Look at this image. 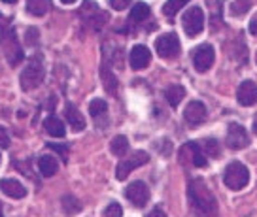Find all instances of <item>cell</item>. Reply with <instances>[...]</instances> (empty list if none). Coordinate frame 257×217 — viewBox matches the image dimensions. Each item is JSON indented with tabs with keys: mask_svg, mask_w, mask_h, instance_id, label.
<instances>
[{
	"mask_svg": "<svg viewBox=\"0 0 257 217\" xmlns=\"http://www.w3.org/2000/svg\"><path fill=\"white\" fill-rule=\"evenodd\" d=\"M187 196H189V204H191L193 213L197 217H216V196L212 194L208 185L204 183V179H201V177L191 179L189 187H187Z\"/></svg>",
	"mask_w": 257,
	"mask_h": 217,
	"instance_id": "obj_1",
	"label": "cell"
},
{
	"mask_svg": "<svg viewBox=\"0 0 257 217\" xmlns=\"http://www.w3.org/2000/svg\"><path fill=\"white\" fill-rule=\"evenodd\" d=\"M46 76V66H44V59L42 55H34L29 61V65L25 66V70L21 72V89L23 91H32V89L40 87L42 81Z\"/></svg>",
	"mask_w": 257,
	"mask_h": 217,
	"instance_id": "obj_2",
	"label": "cell"
},
{
	"mask_svg": "<svg viewBox=\"0 0 257 217\" xmlns=\"http://www.w3.org/2000/svg\"><path fill=\"white\" fill-rule=\"evenodd\" d=\"M223 183L231 189V191H240L249 183V170L246 164L234 161L231 162L223 174Z\"/></svg>",
	"mask_w": 257,
	"mask_h": 217,
	"instance_id": "obj_3",
	"label": "cell"
},
{
	"mask_svg": "<svg viewBox=\"0 0 257 217\" xmlns=\"http://www.w3.org/2000/svg\"><path fill=\"white\" fill-rule=\"evenodd\" d=\"M182 27H184L185 34L189 38H195L202 33L204 29V12H202L199 6H193L184 14L182 17Z\"/></svg>",
	"mask_w": 257,
	"mask_h": 217,
	"instance_id": "obj_4",
	"label": "cell"
},
{
	"mask_svg": "<svg viewBox=\"0 0 257 217\" xmlns=\"http://www.w3.org/2000/svg\"><path fill=\"white\" fill-rule=\"evenodd\" d=\"M148 161H150V157H148L146 151H135L131 157H123L119 161V164H117V168H115V177H117L119 181L127 179L128 174H131L133 170L146 164Z\"/></svg>",
	"mask_w": 257,
	"mask_h": 217,
	"instance_id": "obj_5",
	"label": "cell"
},
{
	"mask_svg": "<svg viewBox=\"0 0 257 217\" xmlns=\"http://www.w3.org/2000/svg\"><path fill=\"white\" fill-rule=\"evenodd\" d=\"M155 51L161 59H174L180 53V38L174 33L163 34L155 40Z\"/></svg>",
	"mask_w": 257,
	"mask_h": 217,
	"instance_id": "obj_6",
	"label": "cell"
},
{
	"mask_svg": "<svg viewBox=\"0 0 257 217\" xmlns=\"http://www.w3.org/2000/svg\"><path fill=\"white\" fill-rule=\"evenodd\" d=\"M180 162H189L197 168L206 166V155L202 151V147L197 142H187L185 145H182L180 149Z\"/></svg>",
	"mask_w": 257,
	"mask_h": 217,
	"instance_id": "obj_7",
	"label": "cell"
},
{
	"mask_svg": "<svg viewBox=\"0 0 257 217\" xmlns=\"http://www.w3.org/2000/svg\"><path fill=\"white\" fill-rule=\"evenodd\" d=\"M214 59H216V53H214V48L210 44H202L201 48L195 49L193 53V66L197 72H208L212 65H214Z\"/></svg>",
	"mask_w": 257,
	"mask_h": 217,
	"instance_id": "obj_8",
	"label": "cell"
},
{
	"mask_svg": "<svg viewBox=\"0 0 257 217\" xmlns=\"http://www.w3.org/2000/svg\"><path fill=\"white\" fill-rule=\"evenodd\" d=\"M227 145L231 149H244L249 145V136L246 129L238 123H231L227 129Z\"/></svg>",
	"mask_w": 257,
	"mask_h": 217,
	"instance_id": "obj_9",
	"label": "cell"
},
{
	"mask_svg": "<svg viewBox=\"0 0 257 217\" xmlns=\"http://www.w3.org/2000/svg\"><path fill=\"white\" fill-rule=\"evenodd\" d=\"M125 196L133 202L137 208H144L150 200V189L144 181H135L125 189Z\"/></svg>",
	"mask_w": 257,
	"mask_h": 217,
	"instance_id": "obj_10",
	"label": "cell"
},
{
	"mask_svg": "<svg viewBox=\"0 0 257 217\" xmlns=\"http://www.w3.org/2000/svg\"><path fill=\"white\" fill-rule=\"evenodd\" d=\"M2 46H4V55L8 59V63L12 66H16L21 63V59H23V49L19 46V42L16 38V33L14 31H10L6 34V38L2 42Z\"/></svg>",
	"mask_w": 257,
	"mask_h": 217,
	"instance_id": "obj_11",
	"label": "cell"
},
{
	"mask_svg": "<svg viewBox=\"0 0 257 217\" xmlns=\"http://www.w3.org/2000/svg\"><path fill=\"white\" fill-rule=\"evenodd\" d=\"M236 98L240 106H253L257 104V83L251 80H246L240 83L236 91Z\"/></svg>",
	"mask_w": 257,
	"mask_h": 217,
	"instance_id": "obj_12",
	"label": "cell"
},
{
	"mask_svg": "<svg viewBox=\"0 0 257 217\" xmlns=\"http://www.w3.org/2000/svg\"><path fill=\"white\" fill-rule=\"evenodd\" d=\"M152 61V51L146 48V46H135L131 49V55H128V63L135 70H144L146 66L150 65Z\"/></svg>",
	"mask_w": 257,
	"mask_h": 217,
	"instance_id": "obj_13",
	"label": "cell"
},
{
	"mask_svg": "<svg viewBox=\"0 0 257 217\" xmlns=\"http://www.w3.org/2000/svg\"><path fill=\"white\" fill-rule=\"evenodd\" d=\"M0 191L6 196H10V198H23V196H27V187L21 181L14 179V177L0 179Z\"/></svg>",
	"mask_w": 257,
	"mask_h": 217,
	"instance_id": "obj_14",
	"label": "cell"
},
{
	"mask_svg": "<svg viewBox=\"0 0 257 217\" xmlns=\"http://www.w3.org/2000/svg\"><path fill=\"white\" fill-rule=\"evenodd\" d=\"M184 117L189 125H201L202 121L206 119V106L199 102V100H193L185 108Z\"/></svg>",
	"mask_w": 257,
	"mask_h": 217,
	"instance_id": "obj_15",
	"label": "cell"
},
{
	"mask_svg": "<svg viewBox=\"0 0 257 217\" xmlns=\"http://www.w3.org/2000/svg\"><path fill=\"white\" fill-rule=\"evenodd\" d=\"M64 117L68 121V125L74 129V132H81V130L85 129V119H83L80 110L72 102H68V104L64 106Z\"/></svg>",
	"mask_w": 257,
	"mask_h": 217,
	"instance_id": "obj_16",
	"label": "cell"
},
{
	"mask_svg": "<svg viewBox=\"0 0 257 217\" xmlns=\"http://www.w3.org/2000/svg\"><path fill=\"white\" fill-rule=\"evenodd\" d=\"M44 129H46V132H48L49 136H53V138H63L64 134H66L64 123L59 119V117H55V115L46 117V121H44Z\"/></svg>",
	"mask_w": 257,
	"mask_h": 217,
	"instance_id": "obj_17",
	"label": "cell"
},
{
	"mask_svg": "<svg viewBox=\"0 0 257 217\" xmlns=\"http://www.w3.org/2000/svg\"><path fill=\"white\" fill-rule=\"evenodd\" d=\"M38 168H40L42 176L44 177H51L57 174V170H59V162L53 155H42L40 159H38Z\"/></svg>",
	"mask_w": 257,
	"mask_h": 217,
	"instance_id": "obj_18",
	"label": "cell"
},
{
	"mask_svg": "<svg viewBox=\"0 0 257 217\" xmlns=\"http://www.w3.org/2000/svg\"><path fill=\"white\" fill-rule=\"evenodd\" d=\"M89 113L98 125H102V119H106V113H108V104L102 98H95L89 102Z\"/></svg>",
	"mask_w": 257,
	"mask_h": 217,
	"instance_id": "obj_19",
	"label": "cell"
},
{
	"mask_svg": "<svg viewBox=\"0 0 257 217\" xmlns=\"http://www.w3.org/2000/svg\"><path fill=\"white\" fill-rule=\"evenodd\" d=\"M100 76H102L104 91L108 95L115 97V95H117V78H115V74H113L108 66H102V68H100Z\"/></svg>",
	"mask_w": 257,
	"mask_h": 217,
	"instance_id": "obj_20",
	"label": "cell"
},
{
	"mask_svg": "<svg viewBox=\"0 0 257 217\" xmlns=\"http://www.w3.org/2000/svg\"><path fill=\"white\" fill-rule=\"evenodd\" d=\"M150 14L152 12H150V6L146 2H137L131 10V14H128V21L131 23H142L150 17Z\"/></svg>",
	"mask_w": 257,
	"mask_h": 217,
	"instance_id": "obj_21",
	"label": "cell"
},
{
	"mask_svg": "<svg viewBox=\"0 0 257 217\" xmlns=\"http://www.w3.org/2000/svg\"><path fill=\"white\" fill-rule=\"evenodd\" d=\"M61 206H63L66 215H76V213L81 211L80 200H78L76 196H72V194H64L63 198H61Z\"/></svg>",
	"mask_w": 257,
	"mask_h": 217,
	"instance_id": "obj_22",
	"label": "cell"
},
{
	"mask_svg": "<svg viewBox=\"0 0 257 217\" xmlns=\"http://www.w3.org/2000/svg\"><path fill=\"white\" fill-rule=\"evenodd\" d=\"M110 149H112L113 155H117V157H125L128 151V140L127 136H113V140L110 142Z\"/></svg>",
	"mask_w": 257,
	"mask_h": 217,
	"instance_id": "obj_23",
	"label": "cell"
},
{
	"mask_svg": "<svg viewBox=\"0 0 257 217\" xmlns=\"http://www.w3.org/2000/svg\"><path fill=\"white\" fill-rule=\"evenodd\" d=\"M48 0H27V12L34 17H42L46 16L48 12Z\"/></svg>",
	"mask_w": 257,
	"mask_h": 217,
	"instance_id": "obj_24",
	"label": "cell"
},
{
	"mask_svg": "<svg viewBox=\"0 0 257 217\" xmlns=\"http://www.w3.org/2000/svg\"><path fill=\"white\" fill-rule=\"evenodd\" d=\"M187 2H189V0H167V2L163 4V16L172 19L180 10L184 8Z\"/></svg>",
	"mask_w": 257,
	"mask_h": 217,
	"instance_id": "obj_25",
	"label": "cell"
},
{
	"mask_svg": "<svg viewBox=\"0 0 257 217\" xmlns=\"http://www.w3.org/2000/svg\"><path fill=\"white\" fill-rule=\"evenodd\" d=\"M185 97V89L182 85H170L167 89V100H169V104L172 108H176L180 102H182V98Z\"/></svg>",
	"mask_w": 257,
	"mask_h": 217,
	"instance_id": "obj_26",
	"label": "cell"
},
{
	"mask_svg": "<svg viewBox=\"0 0 257 217\" xmlns=\"http://www.w3.org/2000/svg\"><path fill=\"white\" fill-rule=\"evenodd\" d=\"M249 8H251V0H234L229 12H231V16H244L249 12Z\"/></svg>",
	"mask_w": 257,
	"mask_h": 217,
	"instance_id": "obj_27",
	"label": "cell"
},
{
	"mask_svg": "<svg viewBox=\"0 0 257 217\" xmlns=\"http://www.w3.org/2000/svg\"><path fill=\"white\" fill-rule=\"evenodd\" d=\"M202 151H204V155H210V157H217V155H219V144H217L214 138L202 140Z\"/></svg>",
	"mask_w": 257,
	"mask_h": 217,
	"instance_id": "obj_28",
	"label": "cell"
},
{
	"mask_svg": "<svg viewBox=\"0 0 257 217\" xmlns=\"http://www.w3.org/2000/svg\"><path fill=\"white\" fill-rule=\"evenodd\" d=\"M123 215V209L117 202H110L104 209V217H121Z\"/></svg>",
	"mask_w": 257,
	"mask_h": 217,
	"instance_id": "obj_29",
	"label": "cell"
},
{
	"mask_svg": "<svg viewBox=\"0 0 257 217\" xmlns=\"http://www.w3.org/2000/svg\"><path fill=\"white\" fill-rule=\"evenodd\" d=\"M131 2H133V0H108V4H110L113 10H117V12L125 10L127 6H131Z\"/></svg>",
	"mask_w": 257,
	"mask_h": 217,
	"instance_id": "obj_30",
	"label": "cell"
},
{
	"mask_svg": "<svg viewBox=\"0 0 257 217\" xmlns=\"http://www.w3.org/2000/svg\"><path fill=\"white\" fill-rule=\"evenodd\" d=\"M51 149H55L61 157H63V161H68V147L66 145H59V144H48Z\"/></svg>",
	"mask_w": 257,
	"mask_h": 217,
	"instance_id": "obj_31",
	"label": "cell"
},
{
	"mask_svg": "<svg viewBox=\"0 0 257 217\" xmlns=\"http://www.w3.org/2000/svg\"><path fill=\"white\" fill-rule=\"evenodd\" d=\"M38 36H40V33L34 29V27H31L29 31H27V44H31V46H34L36 42H38Z\"/></svg>",
	"mask_w": 257,
	"mask_h": 217,
	"instance_id": "obj_32",
	"label": "cell"
},
{
	"mask_svg": "<svg viewBox=\"0 0 257 217\" xmlns=\"http://www.w3.org/2000/svg\"><path fill=\"white\" fill-rule=\"evenodd\" d=\"M0 147H10V136H8V130L4 129L2 125H0Z\"/></svg>",
	"mask_w": 257,
	"mask_h": 217,
	"instance_id": "obj_33",
	"label": "cell"
},
{
	"mask_svg": "<svg viewBox=\"0 0 257 217\" xmlns=\"http://www.w3.org/2000/svg\"><path fill=\"white\" fill-rule=\"evenodd\" d=\"M248 31L253 34V36H257V14L251 17V21H249V25H248Z\"/></svg>",
	"mask_w": 257,
	"mask_h": 217,
	"instance_id": "obj_34",
	"label": "cell"
},
{
	"mask_svg": "<svg viewBox=\"0 0 257 217\" xmlns=\"http://www.w3.org/2000/svg\"><path fill=\"white\" fill-rule=\"evenodd\" d=\"M148 217H167V213H165L161 208H155V209H152V211L148 213Z\"/></svg>",
	"mask_w": 257,
	"mask_h": 217,
	"instance_id": "obj_35",
	"label": "cell"
},
{
	"mask_svg": "<svg viewBox=\"0 0 257 217\" xmlns=\"http://www.w3.org/2000/svg\"><path fill=\"white\" fill-rule=\"evenodd\" d=\"M61 2H63V4H74L76 0H61Z\"/></svg>",
	"mask_w": 257,
	"mask_h": 217,
	"instance_id": "obj_36",
	"label": "cell"
},
{
	"mask_svg": "<svg viewBox=\"0 0 257 217\" xmlns=\"http://www.w3.org/2000/svg\"><path fill=\"white\" fill-rule=\"evenodd\" d=\"M2 2H6V4H16L17 0H2Z\"/></svg>",
	"mask_w": 257,
	"mask_h": 217,
	"instance_id": "obj_37",
	"label": "cell"
},
{
	"mask_svg": "<svg viewBox=\"0 0 257 217\" xmlns=\"http://www.w3.org/2000/svg\"><path fill=\"white\" fill-rule=\"evenodd\" d=\"M253 132L257 134V117H255V121H253Z\"/></svg>",
	"mask_w": 257,
	"mask_h": 217,
	"instance_id": "obj_38",
	"label": "cell"
},
{
	"mask_svg": "<svg viewBox=\"0 0 257 217\" xmlns=\"http://www.w3.org/2000/svg\"><path fill=\"white\" fill-rule=\"evenodd\" d=\"M0 217H4V209H2V202H0Z\"/></svg>",
	"mask_w": 257,
	"mask_h": 217,
	"instance_id": "obj_39",
	"label": "cell"
},
{
	"mask_svg": "<svg viewBox=\"0 0 257 217\" xmlns=\"http://www.w3.org/2000/svg\"><path fill=\"white\" fill-rule=\"evenodd\" d=\"M0 162H2V157H0Z\"/></svg>",
	"mask_w": 257,
	"mask_h": 217,
	"instance_id": "obj_40",
	"label": "cell"
}]
</instances>
